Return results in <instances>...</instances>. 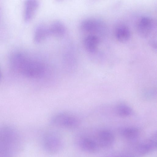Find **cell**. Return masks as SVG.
<instances>
[{"label":"cell","instance_id":"cell-1","mask_svg":"<svg viewBox=\"0 0 157 157\" xmlns=\"http://www.w3.org/2000/svg\"><path fill=\"white\" fill-rule=\"evenodd\" d=\"M11 64L18 73L29 78H40L45 71V66L42 63L22 53L13 56L11 58Z\"/></svg>","mask_w":157,"mask_h":157},{"label":"cell","instance_id":"cell-2","mask_svg":"<svg viewBox=\"0 0 157 157\" xmlns=\"http://www.w3.org/2000/svg\"><path fill=\"white\" fill-rule=\"evenodd\" d=\"M51 122L55 125L69 129L77 128L80 123L79 119L76 116L65 112L55 114L51 118Z\"/></svg>","mask_w":157,"mask_h":157},{"label":"cell","instance_id":"cell-3","mask_svg":"<svg viewBox=\"0 0 157 157\" xmlns=\"http://www.w3.org/2000/svg\"><path fill=\"white\" fill-rule=\"evenodd\" d=\"M62 145L61 139L54 134H48L43 138L44 148L45 151L49 154H57L61 149Z\"/></svg>","mask_w":157,"mask_h":157},{"label":"cell","instance_id":"cell-4","mask_svg":"<svg viewBox=\"0 0 157 157\" xmlns=\"http://www.w3.org/2000/svg\"><path fill=\"white\" fill-rule=\"evenodd\" d=\"M155 23L154 20L148 16H144L140 20L137 26L138 32L140 36H148L155 29Z\"/></svg>","mask_w":157,"mask_h":157},{"label":"cell","instance_id":"cell-5","mask_svg":"<svg viewBox=\"0 0 157 157\" xmlns=\"http://www.w3.org/2000/svg\"><path fill=\"white\" fill-rule=\"evenodd\" d=\"M104 27L103 23L98 20L89 18L83 21L80 27L83 31L90 33L99 32Z\"/></svg>","mask_w":157,"mask_h":157},{"label":"cell","instance_id":"cell-6","mask_svg":"<svg viewBox=\"0 0 157 157\" xmlns=\"http://www.w3.org/2000/svg\"><path fill=\"white\" fill-rule=\"evenodd\" d=\"M77 143L80 148L86 152L94 153L98 150L96 142L89 137L80 136L77 139Z\"/></svg>","mask_w":157,"mask_h":157},{"label":"cell","instance_id":"cell-7","mask_svg":"<svg viewBox=\"0 0 157 157\" xmlns=\"http://www.w3.org/2000/svg\"><path fill=\"white\" fill-rule=\"evenodd\" d=\"M40 5L39 2L35 0L25 1L24 5V19L26 22H29L33 18Z\"/></svg>","mask_w":157,"mask_h":157},{"label":"cell","instance_id":"cell-8","mask_svg":"<svg viewBox=\"0 0 157 157\" xmlns=\"http://www.w3.org/2000/svg\"><path fill=\"white\" fill-rule=\"evenodd\" d=\"M145 140L140 143L137 147L138 152L145 155L151 152L156 147V138Z\"/></svg>","mask_w":157,"mask_h":157},{"label":"cell","instance_id":"cell-9","mask_svg":"<svg viewBox=\"0 0 157 157\" xmlns=\"http://www.w3.org/2000/svg\"><path fill=\"white\" fill-rule=\"evenodd\" d=\"M48 28L50 35L56 37H60L63 36L66 32L64 24L60 21H53Z\"/></svg>","mask_w":157,"mask_h":157},{"label":"cell","instance_id":"cell-10","mask_svg":"<svg viewBox=\"0 0 157 157\" xmlns=\"http://www.w3.org/2000/svg\"><path fill=\"white\" fill-rule=\"evenodd\" d=\"M99 44V39L96 36L89 34L86 36L83 40L85 48L88 52L94 53L96 52Z\"/></svg>","mask_w":157,"mask_h":157},{"label":"cell","instance_id":"cell-11","mask_svg":"<svg viewBox=\"0 0 157 157\" xmlns=\"http://www.w3.org/2000/svg\"><path fill=\"white\" fill-rule=\"evenodd\" d=\"M50 35L48 28L43 24L38 25L36 28L33 36L34 42L39 44L42 42Z\"/></svg>","mask_w":157,"mask_h":157},{"label":"cell","instance_id":"cell-12","mask_svg":"<svg viewBox=\"0 0 157 157\" xmlns=\"http://www.w3.org/2000/svg\"><path fill=\"white\" fill-rule=\"evenodd\" d=\"M115 34L119 41L125 43L129 40L131 34L130 29L127 26L124 25H121L116 28Z\"/></svg>","mask_w":157,"mask_h":157},{"label":"cell","instance_id":"cell-13","mask_svg":"<svg viewBox=\"0 0 157 157\" xmlns=\"http://www.w3.org/2000/svg\"><path fill=\"white\" fill-rule=\"evenodd\" d=\"M114 140L113 133L108 130H103L99 133L98 141L100 144L105 147H109L112 145Z\"/></svg>","mask_w":157,"mask_h":157},{"label":"cell","instance_id":"cell-14","mask_svg":"<svg viewBox=\"0 0 157 157\" xmlns=\"http://www.w3.org/2000/svg\"><path fill=\"white\" fill-rule=\"evenodd\" d=\"M121 134L124 138L129 140L136 139L139 135L138 129L132 127L123 128L120 130Z\"/></svg>","mask_w":157,"mask_h":157},{"label":"cell","instance_id":"cell-15","mask_svg":"<svg viewBox=\"0 0 157 157\" xmlns=\"http://www.w3.org/2000/svg\"><path fill=\"white\" fill-rule=\"evenodd\" d=\"M117 114L121 117H127L132 113V109L128 106L125 105H119L116 108Z\"/></svg>","mask_w":157,"mask_h":157},{"label":"cell","instance_id":"cell-16","mask_svg":"<svg viewBox=\"0 0 157 157\" xmlns=\"http://www.w3.org/2000/svg\"><path fill=\"white\" fill-rule=\"evenodd\" d=\"M129 157V156H122V157Z\"/></svg>","mask_w":157,"mask_h":157},{"label":"cell","instance_id":"cell-17","mask_svg":"<svg viewBox=\"0 0 157 157\" xmlns=\"http://www.w3.org/2000/svg\"><path fill=\"white\" fill-rule=\"evenodd\" d=\"M0 78H1V73H0Z\"/></svg>","mask_w":157,"mask_h":157}]
</instances>
